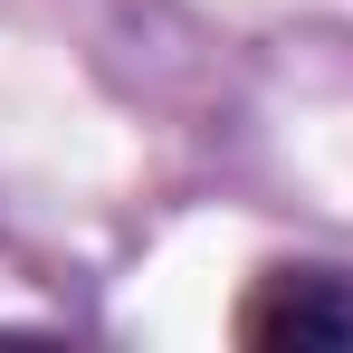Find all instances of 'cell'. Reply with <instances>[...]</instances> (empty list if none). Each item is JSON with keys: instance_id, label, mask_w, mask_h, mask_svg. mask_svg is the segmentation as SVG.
<instances>
[{"instance_id": "6da1fadb", "label": "cell", "mask_w": 353, "mask_h": 353, "mask_svg": "<svg viewBox=\"0 0 353 353\" xmlns=\"http://www.w3.org/2000/svg\"><path fill=\"white\" fill-rule=\"evenodd\" d=\"M239 344L268 353H344L353 344V277L344 268H268L258 296L239 305Z\"/></svg>"}]
</instances>
